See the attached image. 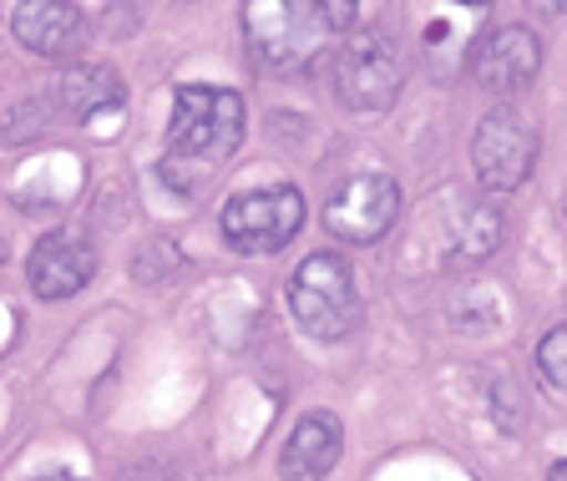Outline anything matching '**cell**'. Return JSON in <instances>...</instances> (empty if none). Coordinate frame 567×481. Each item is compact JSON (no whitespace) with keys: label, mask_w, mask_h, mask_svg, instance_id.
Here are the masks:
<instances>
[{"label":"cell","mask_w":567,"mask_h":481,"mask_svg":"<svg viewBox=\"0 0 567 481\" xmlns=\"http://www.w3.org/2000/svg\"><path fill=\"white\" fill-rule=\"evenodd\" d=\"M238 142H244V96L228 86H177L167 122V173L193 163V173L208 177L238 153Z\"/></svg>","instance_id":"obj_1"},{"label":"cell","mask_w":567,"mask_h":481,"mask_svg":"<svg viewBox=\"0 0 567 481\" xmlns=\"http://www.w3.org/2000/svg\"><path fill=\"white\" fill-rule=\"evenodd\" d=\"M289 309H295L299 329L315 340H350L365 319L354 274L340 254H309L299 264L289 279Z\"/></svg>","instance_id":"obj_2"},{"label":"cell","mask_w":567,"mask_h":481,"mask_svg":"<svg viewBox=\"0 0 567 481\" xmlns=\"http://www.w3.org/2000/svg\"><path fill=\"white\" fill-rule=\"evenodd\" d=\"M218 228L238 254H279L289 238L305 228V193L279 183V188H254L228 198L218 213Z\"/></svg>","instance_id":"obj_3"},{"label":"cell","mask_w":567,"mask_h":481,"mask_svg":"<svg viewBox=\"0 0 567 481\" xmlns=\"http://www.w3.org/2000/svg\"><path fill=\"white\" fill-rule=\"evenodd\" d=\"M472 167L486 193H517L537 167V127L517 106H496L476 122L472 137Z\"/></svg>","instance_id":"obj_4"},{"label":"cell","mask_w":567,"mask_h":481,"mask_svg":"<svg viewBox=\"0 0 567 481\" xmlns=\"http://www.w3.org/2000/svg\"><path fill=\"white\" fill-rule=\"evenodd\" d=\"M405 82V66H401V51L390 47V35L370 31V35H354L350 47L340 51L334 61V92L350 112H385L395 106Z\"/></svg>","instance_id":"obj_5"},{"label":"cell","mask_w":567,"mask_h":481,"mask_svg":"<svg viewBox=\"0 0 567 481\" xmlns=\"http://www.w3.org/2000/svg\"><path fill=\"white\" fill-rule=\"evenodd\" d=\"M395 218H401V188L385 173L344 177L334 198L324 203V228L344 244H375Z\"/></svg>","instance_id":"obj_6"},{"label":"cell","mask_w":567,"mask_h":481,"mask_svg":"<svg viewBox=\"0 0 567 481\" xmlns=\"http://www.w3.org/2000/svg\"><path fill=\"white\" fill-rule=\"evenodd\" d=\"M244 35L254 61L269 71H299L315 57V25L299 21L284 0H248L244 6Z\"/></svg>","instance_id":"obj_7"},{"label":"cell","mask_w":567,"mask_h":481,"mask_svg":"<svg viewBox=\"0 0 567 481\" xmlns=\"http://www.w3.org/2000/svg\"><path fill=\"white\" fill-rule=\"evenodd\" d=\"M537 66H543V41H537L527 25H502V31H492L472 57L476 86L492 96L522 92V86L537 76Z\"/></svg>","instance_id":"obj_8"},{"label":"cell","mask_w":567,"mask_h":481,"mask_svg":"<svg viewBox=\"0 0 567 481\" xmlns=\"http://www.w3.org/2000/svg\"><path fill=\"white\" fill-rule=\"evenodd\" d=\"M11 35L47 61H66L86 47V16L71 0H21L11 16Z\"/></svg>","instance_id":"obj_9"},{"label":"cell","mask_w":567,"mask_h":481,"mask_svg":"<svg viewBox=\"0 0 567 481\" xmlns=\"http://www.w3.org/2000/svg\"><path fill=\"white\" fill-rule=\"evenodd\" d=\"M31 294L35 299H71V294L92 284L96 274V248L86 238H71V234H47L41 244L31 248Z\"/></svg>","instance_id":"obj_10"},{"label":"cell","mask_w":567,"mask_h":481,"mask_svg":"<svg viewBox=\"0 0 567 481\" xmlns=\"http://www.w3.org/2000/svg\"><path fill=\"white\" fill-rule=\"evenodd\" d=\"M340 451H344L340 421H334L330 411H305L299 426L289 431V441H284V451H279V471L289 481H319V477H330L334 471Z\"/></svg>","instance_id":"obj_11"},{"label":"cell","mask_w":567,"mask_h":481,"mask_svg":"<svg viewBox=\"0 0 567 481\" xmlns=\"http://www.w3.org/2000/svg\"><path fill=\"white\" fill-rule=\"evenodd\" d=\"M122 82L117 71L106 66H71L66 76L56 82V106L71 112L76 122H106L122 112Z\"/></svg>","instance_id":"obj_12"},{"label":"cell","mask_w":567,"mask_h":481,"mask_svg":"<svg viewBox=\"0 0 567 481\" xmlns=\"http://www.w3.org/2000/svg\"><path fill=\"white\" fill-rule=\"evenodd\" d=\"M451 248H456V264H476V258H492L502 248V218L496 208H461L456 213V234H451Z\"/></svg>","instance_id":"obj_13"},{"label":"cell","mask_w":567,"mask_h":481,"mask_svg":"<svg viewBox=\"0 0 567 481\" xmlns=\"http://www.w3.org/2000/svg\"><path fill=\"white\" fill-rule=\"evenodd\" d=\"M284 6L315 31H350L360 16V0H284Z\"/></svg>","instance_id":"obj_14"},{"label":"cell","mask_w":567,"mask_h":481,"mask_svg":"<svg viewBox=\"0 0 567 481\" xmlns=\"http://www.w3.org/2000/svg\"><path fill=\"white\" fill-rule=\"evenodd\" d=\"M537 370L553 390H567V325L547 329L543 345H537Z\"/></svg>","instance_id":"obj_15"},{"label":"cell","mask_w":567,"mask_h":481,"mask_svg":"<svg viewBox=\"0 0 567 481\" xmlns=\"http://www.w3.org/2000/svg\"><path fill=\"white\" fill-rule=\"evenodd\" d=\"M532 11H543V16H563L567 11V0H527Z\"/></svg>","instance_id":"obj_16"},{"label":"cell","mask_w":567,"mask_h":481,"mask_svg":"<svg viewBox=\"0 0 567 481\" xmlns=\"http://www.w3.org/2000/svg\"><path fill=\"white\" fill-rule=\"evenodd\" d=\"M553 481H567V461H557L553 467Z\"/></svg>","instance_id":"obj_17"},{"label":"cell","mask_w":567,"mask_h":481,"mask_svg":"<svg viewBox=\"0 0 567 481\" xmlns=\"http://www.w3.org/2000/svg\"><path fill=\"white\" fill-rule=\"evenodd\" d=\"M456 6H492V0H456Z\"/></svg>","instance_id":"obj_18"},{"label":"cell","mask_w":567,"mask_h":481,"mask_svg":"<svg viewBox=\"0 0 567 481\" xmlns=\"http://www.w3.org/2000/svg\"><path fill=\"white\" fill-rule=\"evenodd\" d=\"M0 264H6V244H0Z\"/></svg>","instance_id":"obj_19"}]
</instances>
